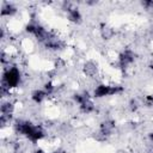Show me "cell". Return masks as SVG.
Masks as SVG:
<instances>
[{"label":"cell","mask_w":153,"mask_h":153,"mask_svg":"<svg viewBox=\"0 0 153 153\" xmlns=\"http://www.w3.org/2000/svg\"><path fill=\"white\" fill-rule=\"evenodd\" d=\"M129 108H130L131 111H135V110L139 108V103H137V100H136V99H131L130 103H129Z\"/></svg>","instance_id":"16"},{"label":"cell","mask_w":153,"mask_h":153,"mask_svg":"<svg viewBox=\"0 0 153 153\" xmlns=\"http://www.w3.org/2000/svg\"><path fill=\"white\" fill-rule=\"evenodd\" d=\"M82 71H84V74H85V75H87V76H94V75L97 74L98 68H97V65H96L94 62L87 61V62L84 65Z\"/></svg>","instance_id":"6"},{"label":"cell","mask_w":153,"mask_h":153,"mask_svg":"<svg viewBox=\"0 0 153 153\" xmlns=\"http://www.w3.org/2000/svg\"><path fill=\"white\" fill-rule=\"evenodd\" d=\"M16 13H17V8H16L12 4L6 2V1L2 4V8H1V16H2V17H5V16L11 17V16H13V14H16Z\"/></svg>","instance_id":"8"},{"label":"cell","mask_w":153,"mask_h":153,"mask_svg":"<svg viewBox=\"0 0 153 153\" xmlns=\"http://www.w3.org/2000/svg\"><path fill=\"white\" fill-rule=\"evenodd\" d=\"M80 110H81L82 112L90 114V112H92V111L94 110V104L92 103V100H91V99H88V100L84 102L82 104H80Z\"/></svg>","instance_id":"12"},{"label":"cell","mask_w":153,"mask_h":153,"mask_svg":"<svg viewBox=\"0 0 153 153\" xmlns=\"http://www.w3.org/2000/svg\"><path fill=\"white\" fill-rule=\"evenodd\" d=\"M13 109H14V105L11 102H4L1 104V108H0L2 115H12Z\"/></svg>","instance_id":"11"},{"label":"cell","mask_w":153,"mask_h":153,"mask_svg":"<svg viewBox=\"0 0 153 153\" xmlns=\"http://www.w3.org/2000/svg\"><path fill=\"white\" fill-rule=\"evenodd\" d=\"M53 153H61L60 151H55V152H53Z\"/></svg>","instance_id":"20"},{"label":"cell","mask_w":153,"mask_h":153,"mask_svg":"<svg viewBox=\"0 0 153 153\" xmlns=\"http://www.w3.org/2000/svg\"><path fill=\"white\" fill-rule=\"evenodd\" d=\"M148 136H149V140H151V141L153 142V131H152V133H151V134H149Z\"/></svg>","instance_id":"19"},{"label":"cell","mask_w":153,"mask_h":153,"mask_svg":"<svg viewBox=\"0 0 153 153\" xmlns=\"http://www.w3.org/2000/svg\"><path fill=\"white\" fill-rule=\"evenodd\" d=\"M47 96H48V94L44 92V90H36V91L32 92L31 98H32L33 102H36V103H41Z\"/></svg>","instance_id":"10"},{"label":"cell","mask_w":153,"mask_h":153,"mask_svg":"<svg viewBox=\"0 0 153 153\" xmlns=\"http://www.w3.org/2000/svg\"><path fill=\"white\" fill-rule=\"evenodd\" d=\"M4 82L7 84L10 88H13L18 86L20 81V72L17 67H6L4 73H2V79Z\"/></svg>","instance_id":"1"},{"label":"cell","mask_w":153,"mask_h":153,"mask_svg":"<svg viewBox=\"0 0 153 153\" xmlns=\"http://www.w3.org/2000/svg\"><path fill=\"white\" fill-rule=\"evenodd\" d=\"M67 13H68V19L71 22H73V23H80L81 22V14H80V12H79L78 8L71 7L67 11Z\"/></svg>","instance_id":"9"},{"label":"cell","mask_w":153,"mask_h":153,"mask_svg":"<svg viewBox=\"0 0 153 153\" xmlns=\"http://www.w3.org/2000/svg\"><path fill=\"white\" fill-rule=\"evenodd\" d=\"M33 153H45V152H44L43 149H36V151H35Z\"/></svg>","instance_id":"18"},{"label":"cell","mask_w":153,"mask_h":153,"mask_svg":"<svg viewBox=\"0 0 153 153\" xmlns=\"http://www.w3.org/2000/svg\"><path fill=\"white\" fill-rule=\"evenodd\" d=\"M43 44H44V47H45L47 49H50V50H57V49H61V48H62V42H61V39H60L55 33H53V32H50L48 39H47Z\"/></svg>","instance_id":"4"},{"label":"cell","mask_w":153,"mask_h":153,"mask_svg":"<svg viewBox=\"0 0 153 153\" xmlns=\"http://www.w3.org/2000/svg\"><path fill=\"white\" fill-rule=\"evenodd\" d=\"M151 68H152V69H153V63H152V65H151Z\"/></svg>","instance_id":"21"},{"label":"cell","mask_w":153,"mask_h":153,"mask_svg":"<svg viewBox=\"0 0 153 153\" xmlns=\"http://www.w3.org/2000/svg\"><path fill=\"white\" fill-rule=\"evenodd\" d=\"M114 128H115V122L114 121H110V120H105V121H103L100 123L99 131L102 134H104L105 136H108V135L111 134V131L114 130Z\"/></svg>","instance_id":"5"},{"label":"cell","mask_w":153,"mask_h":153,"mask_svg":"<svg viewBox=\"0 0 153 153\" xmlns=\"http://www.w3.org/2000/svg\"><path fill=\"white\" fill-rule=\"evenodd\" d=\"M141 5L147 10V11H152L153 10V0H145L141 2Z\"/></svg>","instance_id":"14"},{"label":"cell","mask_w":153,"mask_h":153,"mask_svg":"<svg viewBox=\"0 0 153 153\" xmlns=\"http://www.w3.org/2000/svg\"><path fill=\"white\" fill-rule=\"evenodd\" d=\"M145 103L148 105V106H153V94H149L145 98Z\"/></svg>","instance_id":"17"},{"label":"cell","mask_w":153,"mask_h":153,"mask_svg":"<svg viewBox=\"0 0 153 153\" xmlns=\"http://www.w3.org/2000/svg\"><path fill=\"white\" fill-rule=\"evenodd\" d=\"M73 98H74V100H75L76 103H79V105H80V104H82L84 102L88 100V99H90V96H88L87 92H84V93H76V94H74Z\"/></svg>","instance_id":"13"},{"label":"cell","mask_w":153,"mask_h":153,"mask_svg":"<svg viewBox=\"0 0 153 153\" xmlns=\"http://www.w3.org/2000/svg\"><path fill=\"white\" fill-rule=\"evenodd\" d=\"M123 88L121 86H110V85H98L94 88V97L96 98H102L105 96H111V94H116L122 92Z\"/></svg>","instance_id":"2"},{"label":"cell","mask_w":153,"mask_h":153,"mask_svg":"<svg viewBox=\"0 0 153 153\" xmlns=\"http://www.w3.org/2000/svg\"><path fill=\"white\" fill-rule=\"evenodd\" d=\"M134 60H135V54L131 50L127 49V50H124V51H122L120 54V56H118V65H120L121 68H127L129 65H131L134 62Z\"/></svg>","instance_id":"3"},{"label":"cell","mask_w":153,"mask_h":153,"mask_svg":"<svg viewBox=\"0 0 153 153\" xmlns=\"http://www.w3.org/2000/svg\"><path fill=\"white\" fill-rule=\"evenodd\" d=\"M114 35H115L114 27H111V26H109V25H106V24H103V25L100 26V36H102V38H104V39H110V38L114 37Z\"/></svg>","instance_id":"7"},{"label":"cell","mask_w":153,"mask_h":153,"mask_svg":"<svg viewBox=\"0 0 153 153\" xmlns=\"http://www.w3.org/2000/svg\"><path fill=\"white\" fill-rule=\"evenodd\" d=\"M53 91H54V86H53V84L49 81V82H47L45 85H44V92L49 96V94H51L53 93Z\"/></svg>","instance_id":"15"}]
</instances>
